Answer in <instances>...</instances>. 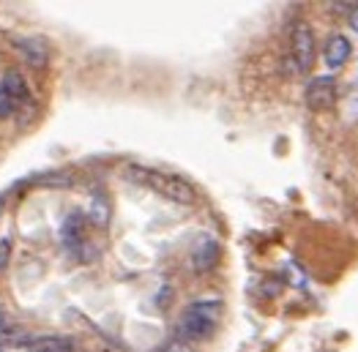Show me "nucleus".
Here are the masks:
<instances>
[{
  "label": "nucleus",
  "instance_id": "obj_1",
  "mask_svg": "<svg viewBox=\"0 0 358 352\" xmlns=\"http://www.w3.org/2000/svg\"><path fill=\"white\" fill-rule=\"evenodd\" d=\"M219 317H222V303L219 300H197V303H192L178 323L180 339H189V342L208 339L210 333L216 330V325H219Z\"/></svg>",
  "mask_w": 358,
  "mask_h": 352
},
{
  "label": "nucleus",
  "instance_id": "obj_2",
  "mask_svg": "<svg viewBox=\"0 0 358 352\" xmlns=\"http://www.w3.org/2000/svg\"><path fill=\"white\" fill-rule=\"evenodd\" d=\"M129 175L134 177L137 183H143V186H148L153 191H159L162 197L178 203V205H194V200H197L194 189H192L186 180H180V177H176V175H164V173L148 170V167H131Z\"/></svg>",
  "mask_w": 358,
  "mask_h": 352
},
{
  "label": "nucleus",
  "instance_id": "obj_3",
  "mask_svg": "<svg viewBox=\"0 0 358 352\" xmlns=\"http://www.w3.org/2000/svg\"><path fill=\"white\" fill-rule=\"evenodd\" d=\"M290 52H293V63L299 71H309L315 63V33L306 22H299L290 36Z\"/></svg>",
  "mask_w": 358,
  "mask_h": 352
},
{
  "label": "nucleus",
  "instance_id": "obj_4",
  "mask_svg": "<svg viewBox=\"0 0 358 352\" xmlns=\"http://www.w3.org/2000/svg\"><path fill=\"white\" fill-rule=\"evenodd\" d=\"M336 101V82L334 77H317L306 85V104L309 110L315 112H323V110H331Z\"/></svg>",
  "mask_w": 358,
  "mask_h": 352
},
{
  "label": "nucleus",
  "instance_id": "obj_5",
  "mask_svg": "<svg viewBox=\"0 0 358 352\" xmlns=\"http://www.w3.org/2000/svg\"><path fill=\"white\" fill-rule=\"evenodd\" d=\"M219 254H222L219 240L210 237V235H200V237L194 240V246H192V265H194L200 273H206V270H210L213 265L219 263Z\"/></svg>",
  "mask_w": 358,
  "mask_h": 352
},
{
  "label": "nucleus",
  "instance_id": "obj_6",
  "mask_svg": "<svg viewBox=\"0 0 358 352\" xmlns=\"http://www.w3.org/2000/svg\"><path fill=\"white\" fill-rule=\"evenodd\" d=\"M17 47H20L22 58L28 60V66H33V68H44V66L50 63V47H47V41H44L41 36L20 38Z\"/></svg>",
  "mask_w": 358,
  "mask_h": 352
},
{
  "label": "nucleus",
  "instance_id": "obj_7",
  "mask_svg": "<svg viewBox=\"0 0 358 352\" xmlns=\"http://www.w3.org/2000/svg\"><path fill=\"white\" fill-rule=\"evenodd\" d=\"M60 237H63V243L69 249H77L83 243V237H85V216L77 213V210L69 213L66 221H63V227H60Z\"/></svg>",
  "mask_w": 358,
  "mask_h": 352
},
{
  "label": "nucleus",
  "instance_id": "obj_8",
  "mask_svg": "<svg viewBox=\"0 0 358 352\" xmlns=\"http://www.w3.org/2000/svg\"><path fill=\"white\" fill-rule=\"evenodd\" d=\"M350 41L345 38V36H334L329 44H326V63H329V68H339V66H345V60L350 58Z\"/></svg>",
  "mask_w": 358,
  "mask_h": 352
},
{
  "label": "nucleus",
  "instance_id": "obj_9",
  "mask_svg": "<svg viewBox=\"0 0 358 352\" xmlns=\"http://www.w3.org/2000/svg\"><path fill=\"white\" fill-rule=\"evenodd\" d=\"M0 88L6 90L17 104H28L30 98V90L25 85V80H22V74H17V71H8L6 77H3V82H0Z\"/></svg>",
  "mask_w": 358,
  "mask_h": 352
},
{
  "label": "nucleus",
  "instance_id": "obj_10",
  "mask_svg": "<svg viewBox=\"0 0 358 352\" xmlns=\"http://www.w3.org/2000/svg\"><path fill=\"white\" fill-rule=\"evenodd\" d=\"M30 352H74V344L66 336H41L28 344Z\"/></svg>",
  "mask_w": 358,
  "mask_h": 352
},
{
  "label": "nucleus",
  "instance_id": "obj_11",
  "mask_svg": "<svg viewBox=\"0 0 358 352\" xmlns=\"http://www.w3.org/2000/svg\"><path fill=\"white\" fill-rule=\"evenodd\" d=\"M90 221L96 224V227H107V221H110V203H107V197H93V205H90Z\"/></svg>",
  "mask_w": 358,
  "mask_h": 352
},
{
  "label": "nucleus",
  "instance_id": "obj_12",
  "mask_svg": "<svg viewBox=\"0 0 358 352\" xmlns=\"http://www.w3.org/2000/svg\"><path fill=\"white\" fill-rule=\"evenodd\" d=\"M14 112H17V101L0 88V117H11Z\"/></svg>",
  "mask_w": 358,
  "mask_h": 352
},
{
  "label": "nucleus",
  "instance_id": "obj_13",
  "mask_svg": "<svg viewBox=\"0 0 358 352\" xmlns=\"http://www.w3.org/2000/svg\"><path fill=\"white\" fill-rule=\"evenodd\" d=\"M156 352H194L189 344H183V342H170L167 347H162V350H156Z\"/></svg>",
  "mask_w": 358,
  "mask_h": 352
},
{
  "label": "nucleus",
  "instance_id": "obj_14",
  "mask_svg": "<svg viewBox=\"0 0 358 352\" xmlns=\"http://www.w3.org/2000/svg\"><path fill=\"white\" fill-rule=\"evenodd\" d=\"M8 249H11V243H8V237H3L0 240V267H6L8 263Z\"/></svg>",
  "mask_w": 358,
  "mask_h": 352
},
{
  "label": "nucleus",
  "instance_id": "obj_15",
  "mask_svg": "<svg viewBox=\"0 0 358 352\" xmlns=\"http://www.w3.org/2000/svg\"><path fill=\"white\" fill-rule=\"evenodd\" d=\"M353 28L358 30V8H356V14H353Z\"/></svg>",
  "mask_w": 358,
  "mask_h": 352
},
{
  "label": "nucleus",
  "instance_id": "obj_16",
  "mask_svg": "<svg viewBox=\"0 0 358 352\" xmlns=\"http://www.w3.org/2000/svg\"><path fill=\"white\" fill-rule=\"evenodd\" d=\"M0 352H3V350H0Z\"/></svg>",
  "mask_w": 358,
  "mask_h": 352
}]
</instances>
